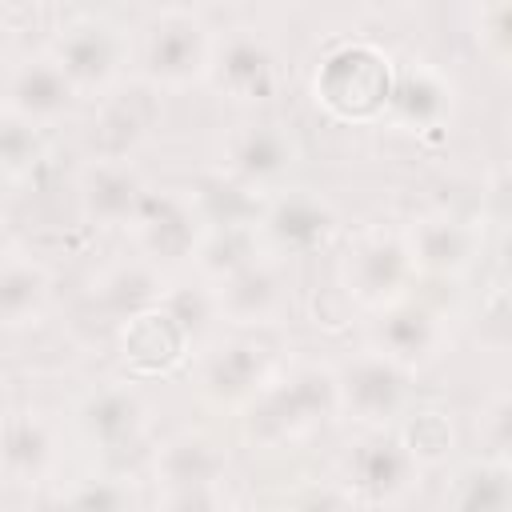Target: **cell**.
<instances>
[{"label": "cell", "instance_id": "obj_37", "mask_svg": "<svg viewBox=\"0 0 512 512\" xmlns=\"http://www.w3.org/2000/svg\"><path fill=\"white\" fill-rule=\"evenodd\" d=\"M216 512H256V508H252V504H244V500H224Z\"/></svg>", "mask_w": 512, "mask_h": 512}, {"label": "cell", "instance_id": "obj_33", "mask_svg": "<svg viewBox=\"0 0 512 512\" xmlns=\"http://www.w3.org/2000/svg\"><path fill=\"white\" fill-rule=\"evenodd\" d=\"M476 440H480V456H508V444H512V400H508L504 388H496L480 404Z\"/></svg>", "mask_w": 512, "mask_h": 512}, {"label": "cell", "instance_id": "obj_36", "mask_svg": "<svg viewBox=\"0 0 512 512\" xmlns=\"http://www.w3.org/2000/svg\"><path fill=\"white\" fill-rule=\"evenodd\" d=\"M12 252H16V244H12V228H8V216L0 212V264H4Z\"/></svg>", "mask_w": 512, "mask_h": 512}, {"label": "cell", "instance_id": "obj_20", "mask_svg": "<svg viewBox=\"0 0 512 512\" xmlns=\"http://www.w3.org/2000/svg\"><path fill=\"white\" fill-rule=\"evenodd\" d=\"M60 464V428L40 408L0 412V476L12 488L44 484Z\"/></svg>", "mask_w": 512, "mask_h": 512}, {"label": "cell", "instance_id": "obj_4", "mask_svg": "<svg viewBox=\"0 0 512 512\" xmlns=\"http://www.w3.org/2000/svg\"><path fill=\"white\" fill-rule=\"evenodd\" d=\"M336 284L368 316H380L392 304L416 296L420 272L412 264L404 228H392V224L360 228L336 260Z\"/></svg>", "mask_w": 512, "mask_h": 512}, {"label": "cell", "instance_id": "obj_8", "mask_svg": "<svg viewBox=\"0 0 512 512\" xmlns=\"http://www.w3.org/2000/svg\"><path fill=\"white\" fill-rule=\"evenodd\" d=\"M284 80H288L284 56L264 32H256V28H228L224 36L216 32V48H212L204 84H212L220 100L260 112L280 100Z\"/></svg>", "mask_w": 512, "mask_h": 512}, {"label": "cell", "instance_id": "obj_3", "mask_svg": "<svg viewBox=\"0 0 512 512\" xmlns=\"http://www.w3.org/2000/svg\"><path fill=\"white\" fill-rule=\"evenodd\" d=\"M216 32L192 8H160L132 36L136 76L152 92H188L208 80Z\"/></svg>", "mask_w": 512, "mask_h": 512}, {"label": "cell", "instance_id": "obj_21", "mask_svg": "<svg viewBox=\"0 0 512 512\" xmlns=\"http://www.w3.org/2000/svg\"><path fill=\"white\" fill-rule=\"evenodd\" d=\"M148 180L128 156H88L76 172V200L88 224L96 228H128Z\"/></svg>", "mask_w": 512, "mask_h": 512}, {"label": "cell", "instance_id": "obj_14", "mask_svg": "<svg viewBox=\"0 0 512 512\" xmlns=\"http://www.w3.org/2000/svg\"><path fill=\"white\" fill-rule=\"evenodd\" d=\"M212 308L220 316V324L236 328V332H256V328H272L288 316L292 308V292H288V272L284 260L276 256H256L252 264L236 268L232 276L208 284Z\"/></svg>", "mask_w": 512, "mask_h": 512}, {"label": "cell", "instance_id": "obj_32", "mask_svg": "<svg viewBox=\"0 0 512 512\" xmlns=\"http://www.w3.org/2000/svg\"><path fill=\"white\" fill-rule=\"evenodd\" d=\"M468 32L480 48V56H488L500 72H508L512 60V4L508 0H484L468 8Z\"/></svg>", "mask_w": 512, "mask_h": 512}, {"label": "cell", "instance_id": "obj_1", "mask_svg": "<svg viewBox=\"0 0 512 512\" xmlns=\"http://www.w3.org/2000/svg\"><path fill=\"white\" fill-rule=\"evenodd\" d=\"M236 420H240V440L248 448H284L328 428L332 420H340L336 368L320 360L280 364L268 388Z\"/></svg>", "mask_w": 512, "mask_h": 512}, {"label": "cell", "instance_id": "obj_23", "mask_svg": "<svg viewBox=\"0 0 512 512\" xmlns=\"http://www.w3.org/2000/svg\"><path fill=\"white\" fill-rule=\"evenodd\" d=\"M164 292H168L164 272H160L156 264L140 260V256H128V260H120V264H112V268H104V272L96 276V284H92V304H96L104 316H112V324L120 328L124 320H132V316L156 308V304L164 300Z\"/></svg>", "mask_w": 512, "mask_h": 512}, {"label": "cell", "instance_id": "obj_30", "mask_svg": "<svg viewBox=\"0 0 512 512\" xmlns=\"http://www.w3.org/2000/svg\"><path fill=\"white\" fill-rule=\"evenodd\" d=\"M48 164V140L36 124L0 108V180L28 184Z\"/></svg>", "mask_w": 512, "mask_h": 512}, {"label": "cell", "instance_id": "obj_26", "mask_svg": "<svg viewBox=\"0 0 512 512\" xmlns=\"http://www.w3.org/2000/svg\"><path fill=\"white\" fill-rule=\"evenodd\" d=\"M200 216L208 228H256V216L264 208V196L228 180L224 172H204L200 180L188 184Z\"/></svg>", "mask_w": 512, "mask_h": 512}, {"label": "cell", "instance_id": "obj_22", "mask_svg": "<svg viewBox=\"0 0 512 512\" xmlns=\"http://www.w3.org/2000/svg\"><path fill=\"white\" fill-rule=\"evenodd\" d=\"M116 344H120V360L128 368V380L172 376L176 368H184L196 356L188 332L172 320V312L164 304H156V308L124 320L116 328Z\"/></svg>", "mask_w": 512, "mask_h": 512}, {"label": "cell", "instance_id": "obj_31", "mask_svg": "<svg viewBox=\"0 0 512 512\" xmlns=\"http://www.w3.org/2000/svg\"><path fill=\"white\" fill-rule=\"evenodd\" d=\"M64 512H144V508L128 476L100 472V476H80L64 492Z\"/></svg>", "mask_w": 512, "mask_h": 512}, {"label": "cell", "instance_id": "obj_24", "mask_svg": "<svg viewBox=\"0 0 512 512\" xmlns=\"http://www.w3.org/2000/svg\"><path fill=\"white\" fill-rule=\"evenodd\" d=\"M444 512H512L508 456H472L444 484Z\"/></svg>", "mask_w": 512, "mask_h": 512}, {"label": "cell", "instance_id": "obj_11", "mask_svg": "<svg viewBox=\"0 0 512 512\" xmlns=\"http://www.w3.org/2000/svg\"><path fill=\"white\" fill-rule=\"evenodd\" d=\"M204 232H208V224H204L188 184H164V188L148 184V192H144V200L128 224L136 256L156 264L160 272L192 264Z\"/></svg>", "mask_w": 512, "mask_h": 512}, {"label": "cell", "instance_id": "obj_2", "mask_svg": "<svg viewBox=\"0 0 512 512\" xmlns=\"http://www.w3.org/2000/svg\"><path fill=\"white\" fill-rule=\"evenodd\" d=\"M392 84V56L368 36H336L312 72V100L340 124H380Z\"/></svg>", "mask_w": 512, "mask_h": 512}, {"label": "cell", "instance_id": "obj_5", "mask_svg": "<svg viewBox=\"0 0 512 512\" xmlns=\"http://www.w3.org/2000/svg\"><path fill=\"white\" fill-rule=\"evenodd\" d=\"M44 52L56 60L80 100H104L132 64V32L104 12H76L52 32Z\"/></svg>", "mask_w": 512, "mask_h": 512}, {"label": "cell", "instance_id": "obj_16", "mask_svg": "<svg viewBox=\"0 0 512 512\" xmlns=\"http://www.w3.org/2000/svg\"><path fill=\"white\" fill-rule=\"evenodd\" d=\"M80 96L68 84V76L56 68V60L48 52H32L20 56L12 64H4V80H0V108L36 124L40 132L68 120L76 112Z\"/></svg>", "mask_w": 512, "mask_h": 512}, {"label": "cell", "instance_id": "obj_35", "mask_svg": "<svg viewBox=\"0 0 512 512\" xmlns=\"http://www.w3.org/2000/svg\"><path fill=\"white\" fill-rule=\"evenodd\" d=\"M12 40H16V28H12V20L0 12V64H4L8 52H12Z\"/></svg>", "mask_w": 512, "mask_h": 512}, {"label": "cell", "instance_id": "obj_12", "mask_svg": "<svg viewBox=\"0 0 512 512\" xmlns=\"http://www.w3.org/2000/svg\"><path fill=\"white\" fill-rule=\"evenodd\" d=\"M296 164H300V140L284 120L248 116L220 136L216 172H224L228 180L260 192V196L288 188V176L296 172Z\"/></svg>", "mask_w": 512, "mask_h": 512}, {"label": "cell", "instance_id": "obj_13", "mask_svg": "<svg viewBox=\"0 0 512 512\" xmlns=\"http://www.w3.org/2000/svg\"><path fill=\"white\" fill-rule=\"evenodd\" d=\"M456 116V84L452 76L424 56H392V84L384 100V128L408 136H436Z\"/></svg>", "mask_w": 512, "mask_h": 512}, {"label": "cell", "instance_id": "obj_6", "mask_svg": "<svg viewBox=\"0 0 512 512\" xmlns=\"http://www.w3.org/2000/svg\"><path fill=\"white\" fill-rule=\"evenodd\" d=\"M336 480L356 508H396L420 488L424 468L396 432V424L360 428L336 460Z\"/></svg>", "mask_w": 512, "mask_h": 512}, {"label": "cell", "instance_id": "obj_25", "mask_svg": "<svg viewBox=\"0 0 512 512\" xmlns=\"http://www.w3.org/2000/svg\"><path fill=\"white\" fill-rule=\"evenodd\" d=\"M52 300V272L44 260L12 252L0 264V328H28Z\"/></svg>", "mask_w": 512, "mask_h": 512}, {"label": "cell", "instance_id": "obj_18", "mask_svg": "<svg viewBox=\"0 0 512 512\" xmlns=\"http://www.w3.org/2000/svg\"><path fill=\"white\" fill-rule=\"evenodd\" d=\"M404 240H408L416 272L436 276V280L468 276L484 248V232L476 228V220L460 212H424L420 220L404 224Z\"/></svg>", "mask_w": 512, "mask_h": 512}, {"label": "cell", "instance_id": "obj_28", "mask_svg": "<svg viewBox=\"0 0 512 512\" xmlns=\"http://www.w3.org/2000/svg\"><path fill=\"white\" fill-rule=\"evenodd\" d=\"M148 124H152V116L140 100H128L124 92L104 96L100 124H92V144H96L92 156H128L132 160V148L148 136Z\"/></svg>", "mask_w": 512, "mask_h": 512}, {"label": "cell", "instance_id": "obj_29", "mask_svg": "<svg viewBox=\"0 0 512 512\" xmlns=\"http://www.w3.org/2000/svg\"><path fill=\"white\" fill-rule=\"evenodd\" d=\"M256 256H264L256 228H208L192 256V268H196L200 284H216V280L232 276L236 268L252 264Z\"/></svg>", "mask_w": 512, "mask_h": 512}, {"label": "cell", "instance_id": "obj_9", "mask_svg": "<svg viewBox=\"0 0 512 512\" xmlns=\"http://www.w3.org/2000/svg\"><path fill=\"white\" fill-rule=\"evenodd\" d=\"M332 368L340 388V416L356 428H392L416 400V376L372 344Z\"/></svg>", "mask_w": 512, "mask_h": 512}, {"label": "cell", "instance_id": "obj_34", "mask_svg": "<svg viewBox=\"0 0 512 512\" xmlns=\"http://www.w3.org/2000/svg\"><path fill=\"white\" fill-rule=\"evenodd\" d=\"M280 512H360L352 504V496L340 488V480H308L300 488H292L280 504Z\"/></svg>", "mask_w": 512, "mask_h": 512}, {"label": "cell", "instance_id": "obj_27", "mask_svg": "<svg viewBox=\"0 0 512 512\" xmlns=\"http://www.w3.org/2000/svg\"><path fill=\"white\" fill-rule=\"evenodd\" d=\"M396 432L404 436V444L412 448V456L420 460V468H436L452 456L456 448V424L452 412L436 400H412V408L396 420Z\"/></svg>", "mask_w": 512, "mask_h": 512}, {"label": "cell", "instance_id": "obj_7", "mask_svg": "<svg viewBox=\"0 0 512 512\" xmlns=\"http://www.w3.org/2000/svg\"><path fill=\"white\" fill-rule=\"evenodd\" d=\"M192 360H196V396L212 412H228V416H240L280 372L276 352L252 332L212 336Z\"/></svg>", "mask_w": 512, "mask_h": 512}, {"label": "cell", "instance_id": "obj_19", "mask_svg": "<svg viewBox=\"0 0 512 512\" xmlns=\"http://www.w3.org/2000/svg\"><path fill=\"white\" fill-rule=\"evenodd\" d=\"M228 476L224 444L204 428H180L152 452V484L164 496L184 492H216Z\"/></svg>", "mask_w": 512, "mask_h": 512}, {"label": "cell", "instance_id": "obj_17", "mask_svg": "<svg viewBox=\"0 0 512 512\" xmlns=\"http://www.w3.org/2000/svg\"><path fill=\"white\" fill-rule=\"evenodd\" d=\"M368 344L376 352H384L388 360H396L400 368H408L412 376H420L448 348V316L436 304L408 296L372 320Z\"/></svg>", "mask_w": 512, "mask_h": 512}, {"label": "cell", "instance_id": "obj_10", "mask_svg": "<svg viewBox=\"0 0 512 512\" xmlns=\"http://www.w3.org/2000/svg\"><path fill=\"white\" fill-rule=\"evenodd\" d=\"M256 236H260V248L276 260L316 256L336 244L340 212L324 192L288 184L264 196V208L256 216Z\"/></svg>", "mask_w": 512, "mask_h": 512}, {"label": "cell", "instance_id": "obj_15", "mask_svg": "<svg viewBox=\"0 0 512 512\" xmlns=\"http://www.w3.org/2000/svg\"><path fill=\"white\" fill-rule=\"evenodd\" d=\"M76 428L104 456L132 452L148 436V400L136 388V380H108L80 396Z\"/></svg>", "mask_w": 512, "mask_h": 512}]
</instances>
